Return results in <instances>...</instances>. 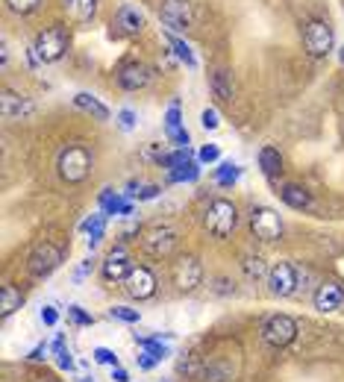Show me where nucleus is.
<instances>
[{
    "mask_svg": "<svg viewBox=\"0 0 344 382\" xmlns=\"http://www.w3.org/2000/svg\"><path fill=\"white\" fill-rule=\"evenodd\" d=\"M91 165H94V153L89 151L86 144H68L65 151L59 153V177L65 182H71V186H77V182H83L89 174H91Z\"/></svg>",
    "mask_w": 344,
    "mask_h": 382,
    "instance_id": "nucleus-1",
    "label": "nucleus"
},
{
    "mask_svg": "<svg viewBox=\"0 0 344 382\" xmlns=\"http://www.w3.org/2000/svg\"><path fill=\"white\" fill-rule=\"evenodd\" d=\"M238 224V209L233 200H227V197H218V200H212L206 215H203V227L212 232L215 238H227L233 236V229Z\"/></svg>",
    "mask_w": 344,
    "mask_h": 382,
    "instance_id": "nucleus-2",
    "label": "nucleus"
},
{
    "mask_svg": "<svg viewBox=\"0 0 344 382\" xmlns=\"http://www.w3.org/2000/svg\"><path fill=\"white\" fill-rule=\"evenodd\" d=\"M32 51H36L39 62L44 65H53L65 56V51H68V30H65L62 24H51V27H44L36 42H32Z\"/></svg>",
    "mask_w": 344,
    "mask_h": 382,
    "instance_id": "nucleus-3",
    "label": "nucleus"
},
{
    "mask_svg": "<svg viewBox=\"0 0 344 382\" xmlns=\"http://www.w3.org/2000/svg\"><path fill=\"white\" fill-rule=\"evenodd\" d=\"M303 44H306V53L315 56V59L333 53V44H336L333 27L326 24L324 18H309L303 24Z\"/></svg>",
    "mask_w": 344,
    "mask_h": 382,
    "instance_id": "nucleus-4",
    "label": "nucleus"
},
{
    "mask_svg": "<svg viewBox=\"0 0 344 382\" xmlns=\"http://www.w3.org/2000/svg\"><path fill=\"white\" fill-rule=\"evenodd\" d=\"M262 338L271 347H276V350H283V347L294 344V338H298V321L288 318V314H271L262 324Z\"/></svg>",
    "mask_w": 344,
    "mask_h": 382,
    "instance_id": "nucleus-5",
    "label": "nucleus"
},
{
    "mask_svg": "<svg viewBox=\"0 0 344 382\" xmlns=\"http://www.w3.org/2000/svg\"><path fill=\"white\" fill-rule=\"evenodd\" d=\"M159 18L171 32H179V30H189L194 24V6L191 0H165L159 6Z\"/></svg>",
    "mask_w": 344,
    "mask_h": 382,
    "instance_id": "nucleus-6",
    "label": "nucleus"
},
{
    "mask_svg": "<svg viewBox=\"0 0 344 382\" xmlns=\"http://www.w3.org/2000/svg\"><path fill=\"white\" fill-rule=\"evenodd\" d=\"M250 229H253V236L262 238V241H276V238L283 236V221H280V215H276L274 209L253 206V212H250Z\"/></svg>",
    "mask_w": 344,
    "mask_h": 382,
    "instance_id": "nucleus-7",
    "label": "nucleus"
},
{
    "mask_svg": "<svg viewBox=\"0 0 344 382\" xmlns=\"http://www.w3.org/2000/svg\"><path fill=\"white\" fill-rule=\"evenodd\" d=\"M62 259H65V253L59 250L56 244H51V241H44V244H39L36 250L30 253V274L32 276H51L59 265H62Z\"/></svg>",
    "mask_w": 344,
    "mask_h": 382,
    "instance_id": "nucleus-8",
    "label": "nucleus"
},
{
    "mask_svg": "<svg viewBox=\"0 0 344 382\" xmlns=\"http://www.w3.org/2000/svg\"><path fill=\"white\" fill-rule=\"evenodd\" d=\"M156 274L151 268H144V265H139V268L129 271V276L124 279V291L133 297V300H151V297L156 294Z\"/></svg>",
    "mask_w": 344,
    "mask_h": 382,
    "instance_id": "nucleus-9",
    "label": "nucleus"
},
{
    "mask_svg": "<svg viewBox=\"0 0 344 382\" xmlns=\"http://www.w3.org/2000/svg\"><path fill=\"white\" fill-rule=\"evenodd\" d=\"M268 286H271V294L276 297H291L298 291V268L291 262H276L268 271Z\"/></svg>",
    "mask_w": 344,
    "mask_h": 382,
    "instance_id": "nucleus-10",
    "label": "nucleus"
},
{
    "mask_svg": "<svg viewBox=\"0 0 344 382\" xmlns=\"http://www.w3.org/2000/svg\"><path fill=\"white\" fill-rule=\"evenodd\" d=\"M174 282L179 291H194L203 282V265L198 256H183L174 262Z\"/></svg>",
    "mask_w": 344,
    "mask_h": 382,
    "instance_id": "nucleus-11",
    "label": "nucleus"
},
{
    "mask_svg": "<svg viewBox=\"0 0 344 382\" xmlns=\"http://www.w3.org/2000/svg\"><path fill=\"white\" fill-rule=\"evenodd\" d=\"M133 268H136V265L129 262V256H127V250H124V244H118V247H112V253L106 256L101 274H103L106 282H124Z\"/></svg>",
    "mask_w": 344,
    "mask_h": 382,
    "instance_id": "nucleus-12",
    "label": "nucleus"
},
{
    "mask_svg": "<svg viewBox=\"0 0 344 382\" xmlns=\"http://www.w3.org/2000/svg\"><path fill=\"white\" fill-rule=\"evenodd\" d=\"M312 303H315V309L324 312V314L341 309V303H344V288H341V282H336V279L321 282V286L315 288V294H312Z\"/></svg>",
    "mask_w": 344,
    "mask_h": 382,
    "instance_id": "nucleus-13",
    "label": "nucleus"
},
{
    "mask_svg": "<svg viewBox=\"0 0 344 382\" xmlns=\"http://www.w3.org/2000/svg\"><path fill=\"white\" fill-rule=\"evenodd\" d=\"M112 27H115V32H118V36H139V32L144 30V15H141L136 6L124 4L118 12H115Z\"/></svg>",
    "mask_w": 344,
    "mask_h": 382,
    "instance_id": "nucleus-14",
    "label": "nucleus"
},
{
    "mask_svg": "<svg viewBox=\"0 0 344 382\" xmlns=\"http://www.w3.org/2000/svg\"><path fill=\"white\" fill-rule=\"evenodd\" d=\"M151 77H153V71L147 68L144 62H129V65H124V68L118 71V86L124 91H139V89H144L147 82H151Z\"/></svg>",
    "mask_w": 344,
    "mask_h": 382,
    "instance_id": "nucleus-15",
    "label": "nucleus"
},
{
    "mask_svg": "<svg viewBox=\"0 0 344 382\" xmlns=\"http://www.w3.org/2000/svg\"><path fill=\"white\" fill-rule=\"evenodd\" d=\"M165 136L174 147H189L191 136L183 127V112H179V103H171V109L165 112Z\"/></svg>",
    "mask_w": 344,
    "mask_h": 382,
    "instance_id": "nucleus-16",
    "label": "nucleus"
},
{
    "mask_svg": "<svg viewBox=\"0 0 344 382\" xmlns=\"http://www.w3.org/2000/svg\"><path fill=\"white\" fill-rule=\"evenodd\" d=\"M174 244H177V236H174L171 229H165V227H156V229H151L144 236V247L153 256H168L174 250Z\"/></svg>",
    "mask_w": 344,
    "mask_h": 382,
    "instance_id": "nucleus-17",
    "label": "nucleus"
},
{
    "mask_svg": "<svg viewBox=\"0 0 344 382\" xmlns=\"http://www.w3.org/2000/svg\"><path fill=\"white\" fill-rule=\"evenodd\" d=\"M4 118L6 121H15V118H24V115H32V103L30 97L24 94H15V91H4Z\"/></svg>",
    "mask_w": 344,
    "mask_h": 382,
    "instance_id": "nucleus-18",
    "label": "nucleus"
},
{
    "mask_svg": "<svg viewBox=\"0 0 344 382\" xmlns=\"http://www.w3.org/2000/svg\"><path fill=\"white\" fill-rule=\"evenodd\" d=\"M101 212L103 215H133V200H129V197H121L112 189H103L101 191Z\"/></svg>",
    "mask_w": 344,
    "mask_h": 382,
    "instance_id": "nucleus-19",
    "label": "nucleus"
},
{
    "mask_svg": "<svg viewBox=\"0 0 344 382\" xmlns=\"http://www.w3.org/2000/svg\"><path fill=\"white\" fill-rule=\"evenodd\" d=\"M209 86H212V94H215L221 103L233 101V74H229L227 68H215V71H212Z\"/></svg>",
    "mask_w": 344,
    "mask_h": 382,
    "instance_id": "nucleus-20",
    "label": "nucleus"
},
{
    "mask_svg": "<svg viewBox=\"0 0 344 382\" xmlns=\"http://www.w3.org/2000/svg\"><path fill=\"white\" fill-rule=\"evenodd\" d=\"M65 12L77 24H89L97 15V0H65Z\"/></svg>",
    "mask_w": 344,
    "mask_h": 382,
    "instance_id": "nucleus-21",
    "label": "nucleus"
},
{
    "mask_svg": "<svg viewBox=\"0 0 344 382\" xmlns=\"http://www.w3.org/2000/svg\"><path fill=\"white\" fill-rule=\"evenodd\" d=\"M280 197H283V203H286V206L298 209V212H303V209L312 206V194H309L303 186H294V182H288V186H283V189H280Z\"/></svg>",
    "mask_w": 344,
    "mask_h": 382,
    "instance_id": "nucleus-22",
    "label": "nucleus"
},
{
    "mask_svg": "<svg viewBox=\"0 0 344 382\" xmlns=\"http://www.w3.org/2000/svg\"><path fill=\"white\" fill-rule=\"evenodd\" d=\"M24 306V294L21 288H15V286H4L0 288V318H12L15 312H18Z\"/></svg>",
    "mask_w": 344,
    "mask_h": 382,
    "instance_id": "nucleus-23",
    "label": "nucleus"
},
{
    "mask_svg": "<svg viewBox=\"0 0 344 382\" xmlns=\"http://www.w3.org/2000/svg\"><path fill=\"white\" fill-rule=\"evenodd\" d=\"M106 218L109 215H103V212H94V215H89V218L83 221V232H89V250H94L97 244L103 241V232H106Z\"/></svg>",
    "mask_w": 344,
    "mask_h": 382,
    "instance_id": "nucleus-24",
    "label": "nucleus"
},
{
    "mask_svg": "<svg viewBox=\"0 0 344 382\" xmlns=\"http://www.w3.org/2000/svg\"><path fill=\"white\" fill-rule=\"evenodd\" d=\"M74 103H77L79 109L91 112L97 121H109V118H112V115H109V109H106L101 101H97L94 94H89V91H77V94H74Z\"/></svg>",
    "mask_w": 344,
    "mask_h": 382,
    "instance_id": "nucleus-25",
    "label": "nucleus"
},
{
    "mask_svg": "<svg viewBox=\"0 0 344 382\" xmlns=\"http://www.w3.org/2000/svg\"><path fill=\"white\" fill-rule=\"evenodd\" d=\"M259 168H262V174L265 177H276L283 171V156H280V151L276 147H262L259 151Z\"/></svg>",
    "mask_w": 344,
    "mask_h": 382,
    "instance_id": "nucleus-26",
    "label": "nucleus"
},
{
    "mask_svg": "<svg viewBox=\"0 0 344 382\" xmlns=\"http://www.w3.org/2000/svg\"><path fill=\"white\" fill-rule=\"evenodd\" d=\"M51 353H53V359H56V368L59 371H74V356H71V350H68V344H65V336H56L53 338V344H51Z\"/></svg>",
    "mask_w": 344,
    "mask_h": 382,
    "instance_id": "nucleus-27",
    "label": "nucleus"
},
{
    "mask_svg": "<svg viewBox=\"0 0 344 382\" xmlns=\"http://www.w3.org/2000/svg\"><path fill=\"white\" fill-rule=\"evenodd\" d=\"M168 179L171 182H198L200 179V162L191 159L186 165H179L177 171H168Z\"/></svg>",
    "mask_w": 344,
    "mask_h": 382,
    "instance_id": "nucleus-28",
    "label": "nucleus"
},
{
    "mask_svg": "<svg viewBox=\"0 0 344 382\" xmlns=\"http://www.w3.org/2000/svg\"><path fill=\"white\" fill-rule=\"evenodd\" d=\"M238 177H241V168H238L236 162H221L218 168H215V182H218V186H224V189L233 186Z\"/></svg>",
    "mask_w": 344,
    "mask_h": 382,
    "instance_id": "nucleus-29",
    "label": "nucleus"
},
{
    "mask_svg": "<svg viewBox=\"0 0 344 382\" xmlns=\"http://www.w3.org/2000/svg\"><path fill=\"white\" fill-rule=\"evenodd\" d=\"M191 159H194V156H191L189 147H177L174 153L159 156V165H162V168H168V171H177L179 165H186V162H191Z\"/></svg>",
    "mask_w": 344,
    "mask_h": 382,
    "instance_id": "nucleus-30",
    "label": "nucleus"
},
{
    "mask_svg": "<svg viewBox=\"0 0 344 382\" xmlns=\"http://www.w3.org/2000/svg\"><path fill=\"white\" fill-rule=\"evenodd\" d=\"M165 39H168V44L174 47V53H177L179 59H183V62L189 65V68H198V59H194V53H191V47H189L186 42H179V39L174 36V32H168V36H165Z\"/></svg>",
    "mask_w": 344,
    "mask_h": 382,
    "instance_id": "nucleus-31",
    "label": "nucleus"
},
{
    "mask_svg": "<svg viewBox=\"0 0 344 382\" xmlns=\"http://www.w3.org/2000/svg\"><path fill=\"white\" fill-rule=\"evenodd\" d=\"M109 318L121 321V324H139L141 314H139V309H129V306H112L109 309Z\"/></svg>",
    "mask_w": 344,
    "mask_h": 382,
    "instance_id": "nucleus-32",
    "label": "nucleus"
},
{
    "mask_svg": "<svg viewBox=\"0 0 344 382\" xmlns=\"http://www.w3.org/2000/svg\"><path fill=\"white\" fill-rule=\"evenodd\" d=\"M68 321H71L74 326H91V324H94V314H91V312H86L83 306L71 303V306H68Z\"/></svg>",
    "mask_w": 344,
    "mask_h": 382,
    "instance_id": "nucleus-33",
    "label": "nucleus"
},
{
    "mask_svg": "<svg viewBox=\"0 0 344 382\" xmlns=\"http://www.w3.org/2000/svg\"><path fill=\"white\" fill-rule=\"evenodd\" d=\"M91 359H94L97 364H106V368H118V364H121V359L115 356V350H109V347H94Z\"/></svg>",
    "mask_w": 344,
    "mask_h": 382,
    "instance_id": "nucleus-34",
    "label": "nucleus"
},
{
    "mask_svg": "<svg viewBox=\"0 0 344 382\" xmlns=\"http://www.w3.org/2000/svg\"><path fill=\"white\" fill-rule=\"evenodd\" d=\"M6 6L15 12V15H30L42 6V0H6Z\"/></svg>",
    "mask_w": 344,
    "mask_h": 382,
    "instance_id": "nucleus-35",
    "label": "nucleus"
},
{
    "mask_svg": "<svg viewBox=\"0 0 344 382\" xmlns=\"http://www.w3.org/2000/svg\"><path fill=\"white\" fill-rule=\"evenodd\" d=\"M218 159H221L218 144H203L200 151H198V162L200 165H212V162H218Z\"/></svg>",
    "mask_w": 344,
    "mask_h": 382,
    "instance_id": "nucleus-36",
    "label": "nucleus"
},
{
    "mask_svg": "<svg viewBox=\"0 0 344 382\" xmlns=\"http://www.w3.org/2000/svg\"><path fill=\"white\" fill-rule=\"evenodd\" d=\"M159 194H162L159 186H144L141 191H133V194H127V197H129V200H139L141 203V200H153V197H159Z\"/></svg>",
    "mask_w": 344,
    "mask_h": 382,
    "instance_id": "nucleus-37",
    "label": "nucleus"
},
{
    "mask_svg": "<svg viewBox=\"0 0 344 382\" xmlns=\"http://www.w3.org/2000/svg\"><path fill=\"white\" fill-rule=\"evenodd\" d=\"M118 127L127 129V132L136 129V112H133V109H121V112H118Z\"/></svg>",
    "mask_w": 344,
    "mask_h": 382,
    "instance_id": "nucleus-38",
    "label": "nucleus"
},
{
    "mask_svg": "<svg viewBox=\"0 0 344 382\" xmlns=\"http://www.w3.org/2000/svg\"><path fill=\"white\" fill-rule=\"evenodd\" d=\"M39 318H42L44 326H56V324H59V312H56L53 306H42V314H39Z\"/></svg>",
    "mask_w": 344,
    "mask_h": 382,
    "instance_id": "nucleus-39",
    "label": "nucleus"
},
{
    "mask_svg": "<svg viewBox=\"0 0 344 382\" xmlns=\"http://www.w3.org/2000/svg\"><path fill=\"white\" fill-rule=\"evenodd\" d=\"M200 124H203V129H218V112L215 109H203V115H200Z\"/></svg>",
    "mask_w": 344,
    "mask_h": 382,
    "instance_id": "nucleus-40",
    "label": "nucleus"
},
{
    "mask_svg": "<svg viewBox=\"0 0 344 382\" xmlns=\"http://www.w3.org/2000/svg\"><path fill=\"white\" fill-rule=\"evenodd\" d=\"M136 364H139V368H141V371H153V368H156V364H159V362H156V359H153L151 353H144V350H141V353L136 356Z\"/></svg>",
    "mask_w": 344,
    "mask_h": 382,
    "instance_id": "nucleus-41",
    "label": "nucleus"
},
{
    "mask_svg": "<svg viewBox=\"0 0 344 382\" xmlns=\"http://www.w3.org/2000/svg\"><path fill=\"white\" fill-rule=\"evenodd\" d=\"M91 268H94V256L91 259H86L83 265H79V268H77V274H74V282H83L89 274H91Z\"/></svg>",
    "mask_w": 344,
    "mask_h": 382,
    "instance_id": "nucleus-42",
    "label": "nucleus"
},
{
    "mask_svg": "<svg viewBox=\"0 0 344 382\" xmlns=\"http://www.w3.org/2000/svg\"><path fill=\"white\" fill-rule=\"evenodd\" d=\"M47 353H51V347H47V344L42 341V344H36V347H32V350H30V356H27V359H30V362H42V359H44Z\"/></svg>",
    "mask_w": 344,
    "mask_h": 382,
    "instance_id": "nucleus-43",
    "label": "nucleus"
},
{
    "mask_svg": "<svg viewBox=\"0 0 344 382\" xmlns=\"http://www.w3.org/2000/svg\"><path fill=\"white\" fill-rule=\"evenodd\" d=\"M112 382H129V374L121 368V364L118 368H112Z\"/></svg>",
    "mask_w": 344,
    "mask_h": 382,
    "instance_id": "nucleus-44",
    "label": "nucleus"
},
{
    "mask_svg": "<svg viewBox=\"0 0 344 382\" xmlns=\"http://www.w3.org/2000/svg\"><path fill=\"white\" fill-rule=\"evenodd\" d=\"M79 382H94V379H91V376H83V379H79Z\"/></svg>",
    "mask_w": 344,
    "mask_h": 382,
    "instance_id": "nucleus-45",
    "label": "nucleus"
}]
</instances>
